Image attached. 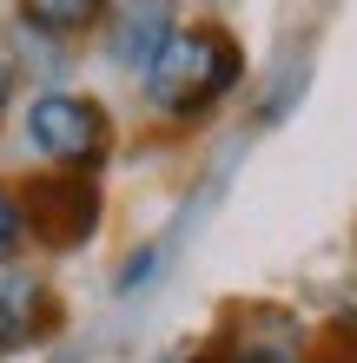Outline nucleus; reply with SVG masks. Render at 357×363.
I'll use <instances>...</instances> for the list:
<instances>
[{
	"mask_svg": "<svg viewBox=\"0 0 357 363\" xmlns=\"http://www.w3.org/2000/svg\"><path fill=\"white\" fill-rule=\"evenodd\" d=\"M238 79H245L238 40L225 27H212V20H192V27H179L159 47V60L139 73V93H145V113H153V119L192 125V119L212 113V106L232 99Z\"/></svg>",
	"mask_w": 357,
	"mask_h": 363,
	"instance_id": "f257e3e1",
	"label": "nucleus"
},
{
	"mask_svg": "<svg viewBox=\"0 0 357 363\" xmlns=\"http://www.w3.org/2000/svg\"><path fill=\"white\" fill-rule=\"evenodd\" d=\"M20 152L47 172H99L113 152V113L93 93L40 86L20 106Z\"/></svg>",
	"mask_w": 357,
	"mask_h": 363,
	"instance_id": "f03ea898",
	"label": "nucleus"
},
{
	"mask_svg": "<svg viewBox=\"0 0 357 363\" xmlns=\"http://www.w3.org/2000/svg\"><path fill=\"white\" fill-rule=\"evenodd\" d=\"M20 211H27V245L40 251H79L106 218L93 172H40L20 185Z\"/></svg>",
	"mask_w": 357,
	"mask_h": 363,
	"instance_id": "7ed1b4c3",
	"label": "nucleus"
},
{
	"mask_svg": "<svg viewBox=\"0 0 357 363\" xmlns=\"http://www.w3.org/2000/svg\"><path fill=\"white\" fill-rule=\"evenodd\" d=\"M99 53H106V67L139 79L145 67L159 60V47L179 33V0H113L106 13H99Z\"/></svg>",
	"mask_w": 357,
	"mask_h": 363,
	"instance_id": "20e7f679",
	"label": "nucleus"
},
{
	"mask_svg": "<svg viewBox=\"0 0 357 363\" xmlns=\"http://www.w3.org/2000/svg\"><path fill=\"white\" fill-rule=\"evenodd\" d=\"M53 330H60L53 284L40 271H27V264H7L0 271V363L20 357V350H40Z\"/></svg>",
	"mask_w": 357,
	"mask_h": 363,
	"instance_id": "39448f33",
	"label": "nucleus"
},
{
	"mask_svg": "<svg viewBox=\"0 0 357 363\" xmlns=\"http://www.w3.org/2000/svg\"><path fill=\"white\" fill-rule=\"evenodd\" d=\"M113 0H20V27L60 40V47H73V40H87L99 27V13H106Z\"/></svg>",
	"mask_w": 357,
	"mask_h": 363,
	"instance_id": "423d86ee",
	"label": "nucleus"
},
{
	"mask_svg": "<svg viewBox=\"0 0 357 363\" xmlns=\"http://www.w3.org/2000/svg\"><path fill=\"white\" fill-rule=\"evenodd\" d=\"M0 53L13 60V73H20V79H67V60H73V47H60V40L33 33V27H13Z\"/></svg>",
	"mask_w": 357,
	"mask_h": 363,
	"instance_id": "0eeeda50",
	"label": "nucleus"
},
{
	"mask_svg": "<svg viewBox=\"0 0 357 363\" xmlns=\"http://www.w3.org/2000/svg\"><path fill=\"white\" fill-rule=\"evenodd\" d=\"M159 264H165V245L159 238L139 245V251H126L119 271H113V297H145V291H153V277H159Z\"/></svg>",
	"mask_w": 357,
	"mask_h": 363,
	"instance_id": "6e6552de",
	"label": "nucleus"
},
{
	"mask_svg": "<svg viewBox=\"0 0 357 363\" xmlns=\"http://www.w3.org/2000/svg\"><path fill=\"white\" fill-rule=\"evenodd\" d=\"M27 258V211H20V185L0 179V271Z\"/></svg>",
	"mask_w": 357,
	"mask_h": 363,
	"instance_id": "1a4fd4ad",
	"label": "nucleus"
},
{
	"mask_svg": "<svg viewBox=\"0 0 357 363\" xmlns=\"http://www.w3.org/2000/svg\"><path fill=\"white\" fill-rule=\"evenodd\" d=\"M13 93H20V73H13V60L0 53V125H7V113H13Z\"/></svg>",
	"mask_w": 357,
	"mask_h": 363,
	"instance_id": "9d476101",
	"label": "nucleus"
}]
</instances>
